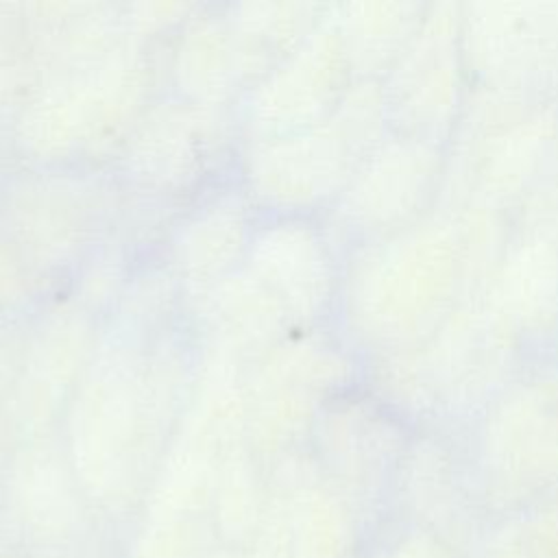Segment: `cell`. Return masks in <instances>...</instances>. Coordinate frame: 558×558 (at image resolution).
Here are the masks:
<instances>
[{"label": "cell", "mask_w": 558, "mask_h": 558, "mask_svg": "<svg viewBox=\"0 0 558 558\" xmlns=\"http://www.w3.org/2000/svg\"><path fill=\"white\" fill-rule=\"evenodd\" d=\"M390 558H453V551L438 536L414 525L397 541Z\"/></svg>", "instance_id": "obj_4"}, {"label": "cell", "mask_w": 558, "mask_h": 558, "mask_svg": "<svg viewBox=\"0 0 558 558\" xmlns=\"http://www.w3.org/2000/svg\"><path fill=\"white\" fill-rule=\"evenodd\" d=\"M480 418L486 497L523 501L558 488V368L508 381Z\"/></svg>", "instance_id": "obj_1"}, {"label": "cell", "mask_w": 558, "mask_h": 558, "mask_svg": "<svg viewBox=\"0 0 558 558\" xmlns=\"http://www.w3.org/2000/svg\"><path fill=\"white\" fill-rule=\"evenodd\" d=\"M447 462L442 451L429 456V449H410V504L416 525L438 536L453 551L469 538L473 523L456 471Z\"/></svg>", "instance_id": "obj_2"}, {"label": "cell", "mask_w": 558, "mask_h": 558, "mask_svg": "<svg viewBox=\"0 0 558 558\" xmlns=\"http://www.w3.org/2000/svg\"><path fill=\"white\" fill-rule=\"evenodd\" d=\"M480 558H532L523 543L519 521H504L497 525L484 538Z\"/></svg>", "instance_id": "obj_5"}, {"label": "cell", "mask_w": 558, "mask_h": 558, "mask_svg": "<svg viewBox=\"0 0 558 558\" xmlns=\"http://www.w3.org/2000/svg\"><path fill=\"white\" fill-rule=\"evenodd\" d=\"M556 490H558V488H556Z\"/></svg>", "instance_id": "obj_6"}, {"label": "cell", "mask_w": 558, "mask_h": 558, "mask_svg": "<svg viewBox=\"0 0 558 558\" xmlns=\"http://www.w3.org/2000/svg\"><path fill=\"white\" fill-rule=\"evenodd\" d=\"M519 527L532 558H558V504L525 514Z\"/></svg>", "instance_id": "obj_3"}]
</instances>
